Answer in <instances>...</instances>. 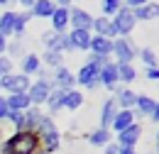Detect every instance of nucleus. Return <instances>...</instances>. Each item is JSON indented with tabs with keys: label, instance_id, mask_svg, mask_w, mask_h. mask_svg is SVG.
Returning a JSON list of instances; mask_svg holds the SVG:
<instances>
[{
	"label": "nucleus",
	"instance_id": "f257e3e1",
	"mask_svg": "<svg viewBox=\"0 0 159 154\" xmlns=\"http://www.w3.org/2000/svg\"><path fill=\"white\" fill-rule=\"evenodd\" d=\"M42 142L37 130H20L0 142V154H39Z\"/></svg>",
	"mask_w": 159,
	"mask_h": 154
},
{
	"label": "nucleus",
	"instance_id": "f03ea898",
	"mask_svg": "<svg viewBox=\"0 0 159 154\" xmlns=\"http://www.w3.org/2000/svg\"><path fill=\"white\" fill-rule=\"evenodd\" d=\"M37 135H39L42 152L44 154H57L61 149V132H59V127H57V122H54L52 115H44V120L37 127Z\"/></svg>",
	"mask_w": 159,
	"mask_h": 154
},
{
	"label": "nucleus",
	"instance_id": "7ed1b4c3",
	"mask_svg": "<svg viewBox=\"0 0 159 154\" xmlns=\"http://www.w3.org/2000/svg\"><path fill=\"white\" fill-rule=\"evenodd\" d=\"M139 47L132 42L130 37H115L113 39V49H110V57L115 64H132L137 59Z\"/></svg>",
	"mask_w": 159,
	"mask_h": 154
},
{
	"label": "nucleus",
	"instance_id": "20e7f679",
	"mask_svg": "<svg viewBox=\"0 0 159 154\" xmlns=\"http://www.w3.org/2000/svg\"><path fill=\"white\" fill-rule=\"evenodd\" d=\"M135 25H137V20H135V15H132V10L122 5L118 12L110 17L113 39H115V37H130V34H132V29H135Z\"/></svg>",
	"mask_w": 159,
	"mask_h": 154
},
{
	"label": "nucleus",
	"instance_id": "39448f33",
	"mask_svg": "<svg viewBox=\"0 0 159 154\" xmlns=\"http://www.w3.org/2000/svg\"><path fill=\"white\" fill-rule=\"evenodd\" d=\"M52 88H54V83H52V76H49V74H47V76H37V81H32L30 88H27L30 103L37 105V108H42V105L47 103V96L52 93Z\"/></svg>",
	"mask_w": 159,
	"mask_h": 154
},
{
	"label": "nucleus",
	"instance_id": "423d86ee",
	"mask_svg": "<svg viewBox=\"0 0 159 154\" xmlns=\"http://www.w3.org/2000/svg\"><path fill=\"white\" fill-rule=\"evenodd\" d=\"M100 69L96 66V64H91V61H86L83 66H81L79 71L74 74L76 76V86L79 88H88V91H93V88H100Z\"/></svg>",
	"mask_w": 159,
	"mask_h": 154
},
{
	"label": "nucleus",
	"instance_id": "0eeeda50",
	"mask_svg": "<svg viewBox=\"0 0 159 154\" xmlns=\"http://www.w3.org/2000/svg\"><path fill=\"white\" fill-rule=\"evenodd\" d=\"M30 83H32L30 76L12 71V74H7V76L0 78V91H5V93H25V91L30 88Z\"/></svg>",
	"mask_w": 159,
	"mask_h": 154
},
{
	"label": "nucleus",
	"instance_id": "6e6552de",
	"mask_svg": "<svg viewBox=\"0 0 159 154\" xmlns=\"http://www.w3.org/2000/svg\"><path fill=\"white\" fill-rule=\"evenodd\" d=\"M91 25H93V15L88 10H83L79 5L69 7V29H86V32H91Z\"/></svg>",
	"mask_w": 159,
	"mask_h": 154
},
{
	"label": "nucleus",
	"instance_id": "1a4fd4ad",
	"mask_svg": "<svg viewBox=\"0 0 159 154\" xmlns=\"http://www.w3.org/2000/svg\"><path fill=\"white\" fill-rule=\"evenodd\" d=\"M42 44H44V49H54V52H61V54H66L69 52V42H66V34H61V32H54L52 27L49 29H44L39 34Z\"/></svg>",
	"mask_w": 159,
	"mask_h": 154
},
{
	"label": "nucleus",
	"instance_id": "9d476101",
	"mask_svg": "<svg viewBox=\"0 0 159 154\" xmlns=\"http://www.w3.org/2000/svg\"><path fill=\"white\" fill-rule=\"evenodd\" d=\"M66 42H69V52H88L91 32H86V29H69L66 32Z\"/></svg>",
	"mask_w": 159,
	"mask_h": 154
},
{
	"label": "nucleus",
	"instance_id": "9b49d317",
	"mask_svg": "<svg viewBox=\"0 0 159 154\" xmlns=\"http://www.w3.org/2000/svg\"><path fill=\"white\" fill-rule=\"evenodd\" d=\"M100 88H105V91H115L120 86V78H118V64L115 61H108L105 66H100Z\"/></svg>",
	"mask_w": 159,
	"mask_h": 154
},
{
	"label": "nucleus",
	"instance_id": "f8f14e48",
	"mask_svg": "<svg viewBox=\"0 0 159 154\" xmlns=\"http://www.w3.org/2000/svg\"><path fill=\"white\" fill-rule=\"evenodd\" d=\"M52 83H54V88L71 91V88H76V76H74V71H71L69 66H59V69H54V74H52Z\"/></svg>",
	"mask_w": 159,
	"mask_h": 154
},
{
	"label": "nucleus",
	"instance_id": "ddd939ff",
	"mask_svg": "<svg viewBox=\"0 0 159 154\" xmlns=\"http://www.w3.org/2000/svg\"><path fill=\"white\" fill-rule=\"evenodd\" d=\"M118 135V147H137L139 137H142V125L139 122H132L130 127H125L122 132H115Z\"/></svg>",
	"mask_w": 159,
	"mask_h": 154
},
{
	"label": "nucleus",
	"instance_id": "4468645a",
	"mask_svg": "<svg viewBox=\"0 0 159 154\" xmlns=\"http://www.w3.org/2000/svg\"><path fill=\"white\" fill-rule=\"evenodd\" d=\"M42 69V61H39V54H32V52H27L25 57L20 59V74H25V76H37Z\"/></svg>",
	"mask_w": 159,
	"mask_h": 154
},
{
	"label": "nucleus",
	"instance_id": "2eb2a0df",
	"mask_svg": "<svg viewBox=\"0 0 159 154\" xmlns=\"http://www.w3.org/2000/svg\"><path fill=\"white\" fill-rule=\"evenodd\" d=\"M113 93H115V103H118V108L120 110H132V108H135V100H137V93H135V91H132V88H127V86H122V88H115V91H113Z\"/></svg>",
	"mask_w": 159,
	"mask_h": 154
},
{
	"label": "nucleus",
	"instance_id": "dca6fc26",
	"mask_svg": "<svg viewBox=\"0 0 159 154\" xmlns=\"http://www.w3.org/2000/svg\"><path fill=\"white\" fill-rule=\"evenodd\" d=\"M49 22H52V29L54 32H61V34H66L69 32V7H54V12H52V17H49Z\"/></svg>",
	"mask_w": 159,
	"mask_h": 154
},
{
	"label": "nucleus",
	"instance_id": "f3484780",
	"mask_svg": "<svg viewBox=\"0 0 159 154\" xmlns=\"http://www.w3.org/2000/svg\"><path fill=\"white\" fill-rule=\"evenodd\" d=\"M115 113H118V103H115V98H113V96L105 98V100H103V105H100V127L110 130Z\"/></svg>",
	"mask_w": 159,
	"mask_h": 154
},
{
	"label": "nucleus",
	"instance_id": "a211bd4d",
	"mask_svg": "<svg viewBox=\"0 0 159 154\" xmlns=\"http://www.w3.org/2000/svg\"><path fill=\"white\" fill-rule=\"evenodd\" d=\"M64 98H66V91L64 88H52V93L47 96V115H57L59 110H64Z\"/></svg>",
	"mask_w": 159,
	"mask_h": 154
},
{
	"label": "nucleus",
	"instance_id": "6ab92c4d",
	"mask_svg": "<svg viewBox=\"0 0 159 154\" xmlns=\"http://www.w3.org/2000/svg\"><path fill=\"white\" fill-rule=\"evenodd\" d=\"M135 110H120L115 113V117H113V125H110V132H122L125 127H130L132 122H135Z\"/></svg>",
	"mask_w": 159,
	"mask_h": 154
},
{
	"label": "nucleus",
	"instance_id": "aec40b11",
	"mask_svg": "<svg viewBox=\"0 0 159 154\" xmlns=\"http://www.w3.org/2000/svg\"><path fill=\"white\" fill-rule=\"evenodd\" d=\"M135 115L139 117H149L152 115V110H154V98L152 96H147V93H137V100H135Z\"/></svg>",
	"mask_w": 159,
	"mask_h": 154
},
{
	"label": "nucleus",
	"instance_id": "412c9836",
	"mask_svg": "<svg viewBox=\"0 0 159 154\" xmlns=\"http://www.w3.org/2000/svg\"><path fill=\"white\" fill-rule=\"evenodd\" d=\"M132 15L137 22H149V20H157L159 17V2H147V5H142V7H135L132 10Z\"/></svg>",
	"mask_w": 159,
	"mask_h": 154
},
{
	"label": "nucleus",
	"instance_id": "4be33fe9",
	"mask_svg": "<svg viewBox=\"0 0 159 154\" xmlns=\"http://www.w3.org/2000/svg\"><path fill=\"white\" fill-rule=\"evenodd\" d=\"M110 49H113V39H108V37H96V34H91V47H88V54L110 57Z\"/></svg>",
	"mask_w": 159,
	"mask_h": 154
},
{
	"label": "nucleus",
	"instance_id": "5701e85b",
	"mask_svg": "<svg viewBox=\"0 0 159 154\" xmlns=\"http://www.w3.org/2000/svg\"><path fill=\"white\" fill-rule=\"evenodd\" d=\"M5 100H7V108L15 110V113H25V110L32 105V103H30V96H27V91H25V93H7Z\"/></svg>",
	"mask_w": 159,
	"mask_h": 154
},
{
	"label": "nucleus",
	"instance_id": "b1692460",
	"mask_svg": "<svg viewBox=\"0 0 159 154\" xmlns=\"http://www.w3.org/2000/svg\"><path fill=\"white\" fill-rule=\"evenodd\" d=\"M54 0H37L32 7H30V15H32V20L39 17V20H49L52 17V12H54Z\"/></svg>",
	"mask_w": 159,
	"mask_h": 154
},
{
	"label": "nucleus",
	"instance_id": "393cba45",
	"mask_svg": "<svg viewBox=\"0 0 159 154\" xmlns=\"http://www.w3.org/2000/svg\"><path fill=\"white\" fill-rule=\"evenodd\" d=\"M30 10H22V12H15V27H12V37L15 39H22L25 37V29H27V25H30Z\"/></svg>",
	"mask_w": 159,
	"mask_h": 154
},
{
	"label": "nucleus",
	"instance_id": "a878e982",
	"mask_svg": "<svg viewBox=\"0 0 159 154\" xmlns=\"http://www.w3.org/2000/svg\"><path fill=\"white\" fill-rule=\"evenodd\" d=\"M44 110L42 108H37V105H30L27 110H25V122H27V130H37L39 127V122L44 120Z\"/></svg>",
	"mask_w": 159,
	"mask_h": 154
},
{
	"label": "nucleus",
	"instance_id": "bb28decb",
	"mask_svg": "<svg viewBox=\"0 0 159 154\" xmlns=\"http://www.w3.org/2000/svg\"><path fill=\"white\" fill-rule=\"evenodd\" d=\"M83 103H86V96L81 93L79 88L66 91V98H64V110H79Z\"/></svg>",
	"mask_w": 159,
	"mask_h": 154
},
{
	"label": "nucleus",
	"instance_id": "cd10ccee",
	"mask_svg": "<svg viewBox=\"0 0 159 154\" xmlns=\"http://www.w3.org/2000/svg\"><path fill=\"white\" fill-rule=\"evenodd\" d=\"M91 34H96V37H108V39H113L110 20H108V17H93V25H91Z\"/></svg>",
	"mask_w": 159,
	"mask_h": 154
},
{
	"label": "nucleus",
	"instance_id": "c85d7f7f",
	"mask_svg": "<svg viewBox=\"0 0 159 154\" xmlns=\"http://www.w3.org/2000/svg\"><path fill=\"white\" fill-rule=\"evenodd\" d=\"M42 66H49V69H59L64 66V54L61 52H54V49H44V54L39 57Z\"/></svg>",
	"mask_w": 159,
	"mask_h": 154
},
{
	"label": "nucleus",
	"instance_id": "c756f323",
	"mask_svg": "<svg viewBox=\"0 0 159 154\" xmlns=\"http://www.w3.org/2000/svg\"><path fill=\"white\" fill-rule=\"evenodd\" d=\"M88 142H91L93 147H105V144L113 142V132L105 130V127H98V130H93V132L88 135Z\"/></svg>",
	"mask_w": 159,
	"mask_h": 154
},
{
	"label": "nucleus",
	"instance_id": "7c9ffc66",
	"mask_svg": "<svg viewBox=\"0 0 159 154\" xmlns=\"http://www.w3.org/2000/svg\"><path fill=\"white\" fill-rule=\"evenodd\" d=\"M12 27H15V10H2L0 12V34L12 37Z\"/></svg>",
	"mask_w": 159,
	"mask_h": 154
},
{
	"label": "nucleus",
	"instance_id": "2f4dec72",
	"mask_svg": "<svg viewBox=\"0 0 159 154\" xmlns=\"http://www.w3.org/2000/svg\"><path fill=\"white\" fill-rule=\"evenodd\" d=\"M118 78H120V83L130 86V83L137 78V69H135V64H118Z\"/></svg>",
	"mask_w": 159,
	"mask_h": 154
},
{
	"label": "nucleus",
	"instance_id": "473e14b6",
	"mask_svg": "<svg viewBox=\"0 0 159 154\" xmlns=\"http://www.w3.org/2000/svg\"><path fill=\"white\" fill-rule=\"evenodd\" d=\"M25 54H27V52H25V44H22V39H12V42H7L5 57H10L12 61H15V59H22Z\"/></svg>",
	"mask_w": 159,
	"mask_h": 154
},
{
	"label": "nucleus",
	"instance_id": "72a5a7b5",
	"mask_svg": "<svg viewBox=\"0 0 159 154\" xmlns=\"http://www.w3.org/2000/svg\"><path fill=\"white\" fill-rule=\"evenodd\" d=\"M137 59L144 61L147 69H149V66H159V57H157V52H154L152 47H142V49L137 52Z\"/></svg>",
	"mask_w": 159,
	"mask_h": 154
},
{
	"label": "nucleus",
	"instance_id": "f704fd0d",
	"mask_svg": "<svg viewBox=\"0 0 159 154\" xmlns=\"http://www.w3.org/2000/svg\"><path fill=\"white\" fill-rule=\"evenodd\" d=\"M120 7H122V0H100V12H103V17H108V20L113 17Z\"/></svg>",
	"mask_w": 159,
	"mask_h": 154
},
{
	"label": "nucleus",
	"instance_id": "c9c22d12",
	"mask_svg": "<svg viewBox=\"0 0 159 154\" xmlns=\"http://www.w3.org/2000/svg\"><path fill=\"white\" fill-rule=\"evenodd\" d=\"M5 122H10L12 125V132H20V130H27V122H25V113H15V110H10V115Z\"/></svg>",
	"mask_w": 159,
	"mask_h": 154
},
{
	"label": "nucleus",
	"instance_id": "e433bc0d",
	"mask_svg": "<svg viewBox=\"0 0 159 154\" xmlns=\"http://www.w3.org/2000/svg\"><path fill=\"white\" fill-rule=\"evenodd\" d=\"M12 71H15V61L2 54V57H0V78L7 76V74H12Z\"/></svg>",
	"mask_w": 159,
	"mask_h": 154
},
{
	"label": "nucleus",
	"instance_id": "4c0bfd02",
	"mask_svg": "<svg viewBox=\"0 0 159 154\" xmlns=\"http://www.w3.org/2000/svg\"><path fill=\"white\" fill-rule=\"evenodd\" d=\"M88 61H91V64H96V66H105V64H108V61H113V59L110 57H100V54H88Z\"/></svg>",
	"mask_w": 159,
	"mask_h": 154
},
{
	"label": "nucleus",
	"instance_id": "58836bf2",
	"mask_svg": "<svg viewBox=\"0 0 159 154\" xmlns=\"http://www.w3.org/2000/svg\"><path fill=\"white\" fill-rule=\"evenodd\" d=\"M7 115H10L7 100H5V96H0V122H5V120H7Z\"/></svg>",
	"mask_w": 159,
	"mask_h": 154
},
{
	"label": "nucleus",
	"instance_id": "ea45409f",
	"mask_svg": "<svg viewBox=\"0 0 159 154\" xmlns=\"http://www.w3.org/2000/svg\"><path fill=\"white\" fill-rule=\"evenodd\" d=\"M144 76L149 78V81H159V66H149V69H144Z\"/></svg>",
	"mask_w": 159,
	"mask_h": 154
},
{
	"label": "nucleus",
	"instance_id": "a19ab883",
	"mask_svg": "<svg viewBox=\"0 0 159 154\" xmlns=\"http://www.w3.org/2000/svg\"><path fill=\"white\" fill-rule=\"evenodd\" d=\"M149 0H122V5L125 7H130V10H135V7H142V5H147Z\"/></svg>",
	"mask_w": 159,
	"mask_h": 154
},
{
	"label": "nucleus",
	"instance_id": "79ce46f5",
	"mask_svg": "<svg viewBox=\"0 0 159 154\" xmlns=\"http://www.w3.org/2000/svg\"><path fill=\"white\" fill-rule=\"evenodd\" d=\"M103 152H105V154H118V152H120V147L115 144V139H113L110 144H105V147H103Z\"/></svg>",
	"mask_w": 159,
	"mask_h": 154
},
{
	"label": "nucleus",
	"instance_id": "37998d69",
	"mask_svg": "<svg viewBox=\"0 0 159 154\" xmlns=\"http://www.w3.org/2000/svg\"><path fill=\"white\" fill-rule=\"evenodd\" d=\"M149 120H152L154 125H159V100H154V110H152V115H149Z\"/></svg>",
	"mask_w": 159,
	"mask_h": 154
},
{
	"label": "nucleus",
	"instance_id": "c03bdc74",
	"mask_svg": "<svg viewBox=\"0 0 159 154\" xmlns=\"http://www.w3.org/2000/svg\"><path fill=\"white\" fill-rule=\"evenodd\" d=\"M7 42H10V39H7V37H2V34H0V57L5 54V49H7Z\"/></svg>",
	"mask_w": 159,
	"mask_h": 154
},
{
	"label": "nucleus",
	"instance_id": "a18cd8bd",
	"mask_svg": "<svg viewBox=\"0 0 159 154\" xmlns=\"http://www.w3.org/2000/svg\"><path fill=\"white\" fill-rule=\"evenodd\" d=\"M15 2H20V7H25V10H30V7H32L37 0H15Z\"/></svg>",
	"mask_w": 159,
	"mask_h": 154
},
{
	"label": "nucleus",
	"instance_id": "49530a36",
	"mask_svg": "<svg viewBox=\"0 0 159 154\" xmlns=\"http://www.w3.org/2000/svg\"><path fill=\"white\" fill-rule=\"evenodd\" d=\"M76 0H54V5H59V7H71Z\"/></svg>",
	"mask_w": 159,
	"mask_h": 154
},
{
	"label": "nucleus",
	"instance_id": "de8ad7c7",
	"mask_svg": "<svg viewBox=\"0 0 159 154\" xmlns=\"http://www.w3.org/2000/svg\"><path fill=\"white\" fill-rule=\"evenodd\" d=\"M118 154H137V147H120Z\"/></svg>",
	"mask_w": 159,
	"mask_h": 154
},
{
	"label": "nucleus",
	"instance_id": "09e8293b",
	"mask_svg": "<svg viewBox=\"0 0 159 154\" xmlns=\"http://www.w3.org/2000/svg\"><path fill=\"white\" fill-rule=\"evenodd\" d=\"M12 0H0V7H5V5H10Z\"/></svg>",
	"mask_w": 159,
	"mask_h": 154
},
{
	"label": "nucleus",
	"instance_id": "8fccbe9b",
	"mask_svg": "<svg viewBox=\"0 0 159 154\" xmlns=\"http://www.w3.org/2000/svg\"><path fill=\"white\" fill-rule=\"evenodd\" d=\"M154 154H159V142H157V152H154Z\"/></svg>",
	"mask_w": 159,
	"mask_h": 154
},
{
	"label": "nucleus",
	"instance_id": "3c124183",
	"mask_svg": "<svg viewBox=\"0 0 159 154\" xmlns=\"http://www.w3.org/2000/svg\"><path fill=\"white\" fill-rule=\"evenodd\" d=\"M157 142H159V130H157Z\"/></svg>",
	"mask_w": 159,
	"mask_h": 154
},
{
	"label": "nucleus",
	"instance_id": "603ef678",
	"mask_svg": "<svg viewBox=\"0 0 159 154\" xmlns=\"http://www.w3.org/2000/svg\"><path fill=\"white\" fill-rule=\"evenodd\" d=\"M39 154H44V152H39Z\"/></svg>",
	"mask_w": 159,
	"mask_h": 154
}]
</instances>
